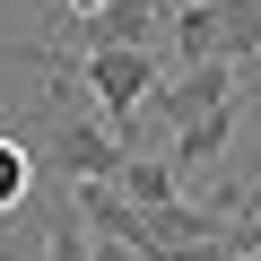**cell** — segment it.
<instances>
[{
    "label": "cell",
    "mask_w": 261,
    "mask_h": 261,
    "mask_svg": "<svg viewBox=\"0 0 261 261\" xmlns=\"http://www.w3.org/2000/svg\"><path fill=\"white\" fill-rule=\"evenodd\" d=\"M87 261H140V252H130L122 235H96V226H87Z\"/></svg>",
    "instance_id": "obj_9"
},
{
    "label": "cell",
    "mask_w": 261,
    "mask_h": 261,
    "mask_svg": "<svg viewBox=\"0 0 261 261\" xmlns=\"http://www.w3.org/2000/svg\"><path fill=\"white\" fill-rule=\"evenodd\" d=\"M35 261H87V226H79V209H70V200L44 218V252H35Z\"/></svg>",
    "instance_id": "obj_8"
},
{
    "label": "cell",
    "mask_w": 261,
    "mask_h": 261,
    "mask_svg": "<svg viewBox=\"0 0 261 261\" xmlns=\"http://www.w3.org/2000/svg\"><path fill=\"white\" fill-rule=\"evenodd\" d=\"M218 105H244V79H235V61H183L174 79H157V113L183 130V122H200V113H218Z\"/></svg>",
    "instance_id": "obj_3"
},
{
    "label": "cell",
    "mask_w": 261,
    "mask_h": 261,
    "mask_svg": "<svg viewBox=\"0 0 261 261\" xmlns=\"http://www.w3.org/2000/svg\"><path fill=\"white\" fill-rule=\"evenodd\" d=\"M235 113H244V105H218V113H200V122L174 130V174H183V166H218V148L235 140Z\"/></svg>",
    "instance_id": "obj_5"
},
{
    "label": "cell",
    "mask_w": 261,
    "mask_h": 261,
    "mask_svg": "<svg viewBox=\"0 0 261 261\" xmlns=\"http://www.w3.org/2000/svg\"><path fill=\"white\" fill-rule=\"evenodd\" d=\"M148 18H166L157 0H105V9H87L70 27H79V44H148Z\"/></svg>",
    "instance_id": "obj_4"
},
{
    "label": "cell",
    "mask_w": 261,
    "mask_h": 261,
    "mask_svg": "<svg viewBox=\"0 0 261 261\" xmlns=\"http://www.w3.org/2000/svg\"><path fill=\"white\" fill-rule=\"evenodd\" d=\"M174 157H122V174H113V192L122 200H140V209H157V200H174Z\"/></svg>",
    "instance_id": "obj_6"
},
{
    "label": "cell",
    "mask_w": 261,
    "mask_h": 261,
    "mask_svg": "<svg viewBox=\"0 0 261 261\" xmlns=\"http://www.w3.org/2000/svg\"><path fill=\"white\" fill-rule=\"evenodd\" d=\"M27 200H35V157H27V140L0 130V218H18Z\"/></svg>",
    "instance_id": "obj_7"
},
{
    "label": "cell",
    "mask_w": 261,
    "mask_h": 261,
    "mask_svg": "<svg viewBox=\"0 0 261 261\" xmlns=\"http://www.w3.org/2000/svg\"><path fill=\"white\" fill-rule=\"evenodd\" d=\"M70 70H79V87L96 96V122L130 148V130H140V113H148V87L166 79L157 53H148V44H79Z\"/></svg>",
    "instance_id": "obj_1"
},
{
    "label": "cell",
    "mask_w": 261,
    "mask_h": 261,
    "mask_svg": "<svg viewBox=\"0 0 261 261\" xmlns=\"http://www.w3.org/2000/svg\"><path fill=\"white\" fill-rule=\"evenodd\" d=\"M261 53V0H183L174 61H252Z\"/></svg>",
    "instance_id": "obj_2"
},
{
    "label": "cell",
    "mask_w": 261,
    "mask_h": 261,
    "mask_svg": "<svg viewBox=\"0 0 261 261\" xmlns=\"http://www.w3.org/2000/svg\"><path fill=\"white\" fill-rule=\"evenodd\" d=\"M0 261H35V252H27V244H18L9 226H0Z\"/></svg>",
    "instance_id": "obj_10"
}]
</instances>
